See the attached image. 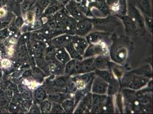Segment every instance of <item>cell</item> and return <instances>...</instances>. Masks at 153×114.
I'll return each mask as SVG.
<instances>
[{"label":"cell","instance_id":"obj_1","mask_svg":"<svg viewBox=\"0 0 153 114\" xmlns=\"http://www.w3.org/2000/svg\"><path fill=\"white\" fill-rule=\"evenodd\" d=\"M148 83V78L140 76L133 73L126 74L122 80L124 87L133 90H138L145 86Z\"/></svg>","mask_w":153,"mask_h":114},{"label":"cell","instance_id":"obj_2","mask_svg":"<svg viewBox=\"0 0 153 114\" xmlns=\"http://www.w3.org/2000/svg\"><path fill=\"white\" fill-rule=\"evenodd\" d=\"M94 77L95 73L90 72L74 76L71 78V79L76 83V89H85L89 92V90L91 89V83Z\"/></svg>","mask_w":153,"mask_h":114},{"label":"cell","instance_id":"obj_3","mask_svg":"<svg viewBox=\"0 0 153 114\" xmlns=\"http://www.w3.org/2000/svg\"><path fill=\"white\" fill-rule=\"evenodd\" d=\"M90 20L96 29L105 32H113L116 25L118 24V21L113 17L96 19Z\"/></svg>","mask_w":153,"mask_h":114},{"label":"cell","instance_id":"obj_4","mask_svg":"<svg viewBox=\"0 0 153 114\" xmlns=\"http://www.w3.org/2000/svg\"><path fill=\"white\" fill-rule=\"evenodd\" d=\"M108 83L101 77L95 76L91 83V91L92 94L105 95L108 91Z\"/></svg>","mask_w":153,"mask_h":114},{"label":"cell","instance_id":"obj_5","mask_svg":"<svg viewBox=\"0 0 153 114\" xmlns=\"http://www.w3.org/2000/svg\"><path fill=\"white\" fill-rule=\"evenodd\" d=\"M65 8L68 10V13L73 19L76 21H80L81 19H85V16L81 10L79 3L74 1L70 0V1L65 5Z\"/></svg>","mask_w":153,"mask_h":114},{"label":"cell","instance_id":"obj_6","mask_svg":"<svg viewBox=\"0 0 153 114\" xmlns=\"http://www.w3.org/2000/svg\"><path fill=\"white\" fill-rule=\"evenodd\" d=\"M93 24L90 19H84L77 22L75 34L76 36L83 37L87 35L93 28Z\"/></svg>","mask_w":153,"mask_h":114},{"label":"cell","instance_id":"obj_7","mask_svg":"<svg viewBox=\"0 0 153 114\" xmlns=\"http://www.w3.org/2000/svg\"><path fill=\"white\" fill-rule=\"evenodd\" d=\"M79 103L74 111V113L89 112L92 106V94L88 93L79 101Z\"/></svg>","mask_w":153,"mask_h":114},{"label":"cell","instance_id":"obj_8","mask_svg":"<svg viewBox=\"0 0 153 114\" xmlns=\"http://www.w3.org/2000/svg\"><path fill=\"white\" fill-rule=\"evenodd\" d=\"M71 43L77 52L81 56H83L85 51L88 46V42L82 37L78 36H73Z\"/></svg>","mask_w":153,"mask_h":114},{"label":"cell","instance_id":"obj_9","mask_svg":"<svg viewBox=\"0 0 153 114\" xmlns=\"http://www.w3.org/2000/svg\"><path fill=\"white\" fill-rule=\"evenodd\" d=\"M72 37L73 36L68 34L58 36L51 39V46L57 49L60 47H65L69 43L71 42Z\"/></svg>","mask_w":153,"mask_h":114},{"label":"cell","instance_id":"obj_10","mask_svg":"<svg viewBox=\"0 0 153 114\" xmlns=\"http://www.w3.org/2000/svg\"><path fill=\"white\" fill-rule=\"evenodd\" d=\"M93 65L95 70H108L110 67V62L106 56H100L94 58Z\"/></svg>","mask_w":153,"mask_h":114},{"label":"cell","instance_id":"obj_11","mask_svg":"<svg viewBox=\"0 0 153 114\" xmlns=\"http://www.w3.org/2000/svg\"><path fill=\"white\" fill-rule=\"evenodd\" d=\"M90 7H94L102 12L105 16L110 13L111 10L106 3V0H93L89 3Z\"/></svg>","mask_w":153,"mask_h":114},{"label":"cell","instance_id":"obj_12","mask_svg":"<svg viewBox=\"0 0 153 114\" xmlns=\"http://www.w3.org/2000/svg\"><path fill=\"white\" fill-rule=\"evenodd\" d=\"M56 59L61 64H65L70 60V57L65 47L57 48L54 52Z\"/></svg>","mask_w":153,"mask_h":114},{"label":"cell","instance_id":"obj_13","mask_svg":"<svg viewBox=\"0 0 153 114\" xmlns=\"http://www.w3.org/2000/svg\"><path fill=\"white\" fill-rule=\"evenodd\" d=\"M107 34L106 33L100 32L91 33L86 37V40L90 44H94L102 42L104 39H108Z\"/></svg>","mask_w":153,"mask_h":114},{"label":"cell","instance_id":"obj_14","mask_svg":"<svg viewBox=\"0 0 153 114\" xmlns=\"http://www.w3.org/2000/svg\"><path fill=\"white\" fill-rule=\"evenodd\" d=\"M70 80V76L65 74V76H57L54 79H53V81H51V83L59 88L65 89Z\"/></svg>","mask_w":153,"mask_h":114},{"label":"cell","instance_id":"obj_15","mask_svg":"<svg viewBox=\"0 0 153 114\" xmlns=\"http://www.w3.org/2000/svg\"><path fill=\"white\" fill-rule=\"evenodd\" d=\"M95 74L97 75V76L101 77L105 81L109 83H113L116 81L115 78L111 72L108 70H97L96 69Z\"/></svg>","mask_w":153,"mask_h":114},{"label":"cell","instance_id":"obj_16","mask_svg":"<svg viewBox=\"0 0 153 114\" xmlns=\"http://www.w3.org/2000/svg\"><path fill=\"white\" fill-rule=\"evenodd\" d=\"M67 98H69L68 94L63 92L49 93L48 95V100H49L51 102H57L61 103Z\"/></svg>","mask_w":153,"mask_h":114},{"label":"cell","instance_id":"obj_17","mask_svg":"<svg viewBox=\"0 0 153 114\" xmlns=\"http://www.w3.org/2000/svg\"><path fill=\"white\" fill-rule=\"evenodd\" d=\"M61 104L65 112V113H72L74 111L76 107L74 99L67 98L61 103Z\"/></svg>","mask_w":153,"mask_h":114},{"label":"cell","instance_id":"obj_18","mask_svg":"<svg viewBox=\"0 0 153 114\" xmlns=\"http://www.w3.org/2000/svg\"><path fill=\"white\" fill-rule=\"evenodd\" d=\"M64 6L54 1L45 10V14L47 16H51L58 12Z\"/></svg>","mask_w":153,"mask_h":114},{"label":"cell","instance_id":"obj_19","mask_svg":"<svg viewBox=\"0 0 153 114\" xmlns=\"http://www.w3.org/2000/svg\"><path fill=\"white\" fill-rule=\"evenodd\" d=\"M131 73L145 77H151L152 74V69L149 65H145L143 66H142L140 68L133 70V71H131Z\"/></svg>","mask_w":153,"mask_h":114},{"label":"cell","instance_id":"obj_20","mask_svg":"<svg viewBox=\"0 0 153 114\" xmlns=\"http://www.w3.org/2000/svg\"><path fill=\"white\" fill-rule=\"evenodd\" d=\"M65 49L68 51V54L70 56V58L71 59H75L78 60H82L83 58L81 56L76 50V49L74 47L73 45L72 44L71 42L69 43L65 47Z\"/></svg>","mask_w":153,"mask_h":114},{"label":"cell","instance_id":"obj_21","mask_svg":"<svg viewBox=\"0 0 153 114\" xmlns=\"http://www.w3.org/2000/svg\"><path fill=\"white\" fill-rule=\"evenodd\" d=\"M138 4L142 12L148 16L152 15L151 6L149 0H138Z\"/></svg>","mask_w":153,"mask_h":114},{"label":"cell","instance_id":"obj_22","mask_svg":"<svg viewBox=\"0 0 153 114\" xmlns=\"http://www.w3.org/2000/svg\"><path fill=\"white\" fill-rule=\"evenodd\" d=\"M122 21L123 22V24L125 26V29L126 32L128 33H131L134 32L135 30V26L134 25V22L130 18V17H128L127 16H122Z\"/></svg>","mask_w":153,"mask_h":114},{"label":"cell","instance_id":"obj_23","mask_svg":"<svg viewBox=\"0 0 153 114\" xmlns=\"http://www.w3.org/2000/svg\"><path fill=\"white\" fill-rule=\"evenodd\" d=\"M105 110L106 113H114V107L113 101V97L110 96L106 98L103 106V110Z\"/></svg>","mask_w":153,"mask_h":114},{"label":"cell","instance_id":"obj_24","mask_svg":"<svg viewBox=\"0 0 153 114\" xmlns=\"http://www.w3.org/2000/svg\"><path fill=\"white\" fill-rule=\"evenodd\" d=\"M51 113L53 114H65V112L61 103L57 102H51Z\"/></svg>","mask_w":153,"mask_h":114},{"label":"cell","instance_id":"obj_25","mask_svg":"<svg viewBox=\"0 0 153 114\" xmlns=\"http://www.w3.org/2000/svg\"><path fill=\"white\" fill-rule=\"evenodd\" d=\"M118 11L122 16H126L127 13V0H118Z\"/></svg>","mask_w":153,"mask_h":114},{"label":"cell","instance_id":"obj_26","mask_svg":"<svg viewBox=\"0 0 153 114\" xmlns=\"http://www.w3.org/2000/svg\"><path fill=\"white\" fill-rule=\"evenodd\" d=\"M104 103L105 101L96 103L95 104L92 105L90 112L91 113H101L103 110Z\"/></svg>","mask_w":153,"mask_h":114},{"label":"cell","instance_id":"obj_27","mask_svg":"<svg viewBox=\"0 0 153 114\" xmlns=\"http://www.w3.org/2000/svg\"><path fill=\"white\" fill-rule=\"evenodd\" d=\"M106 98L107 96L105 95L92 94V105L105 101Z\"/></svg>","mask_w":153,"mask_h":114},{"label":"cell","instance_id":"obj_28","mask_svg":"<svg viewBox=\"0 0 153 114\" xmlns=\"http://www.w3.org/2000/svg\"><path fill=\"white\" fill-rule=\"evenodd\" d=\"M51 102L49 100H45L41 105V108L43 113H49L51 112Z\"/></svg>","mask_w":153,"mask_h":114},{"label":"cell","instance_id":"obj_29","mask_svg":"<svg viewBox=\"0 0 153 114\" xmlns=\"http://www.w3.org/2000/svg\"><path fill=\"white\" fill-rule=\"evenodd\" d=\"M36 98L39 101H42L45 99L46 97V93L45 91L42 88H39L37 89L36 93Z\"/></svg>","mask_w":153,"mask_h":114},{"label":"cell","instance_id":"obj_30","mask_svg":"<svg viewBox=\"0 0 153 114\" xmlns=\"http://www.w3.org/2000/svg\"><path fill=\"white\" fill-rule=\"evenodd\" d=\"M55 0H39V8L42 9H46Z\"/></svg>","mask_w":153,"mask_h":114},{"label":"cell","instance_id":"obj_31","mask_svg":"<svg viewBox=\"0 0 153 114\" xmlns=\"http://www.w3.org/2000/svg\"><path fill=\"white\" fill-rule=\"evenodd\" d=\"M106 1L110 7V10L111 9H113L114 7H117L118 10V0H106Z\"/></svg>","mask_w":153,"mask_h":114},{"label":"cell","instance_id":"obj_32","mask_svg":"<svg viewBox=\"0 0 153 114\" xmlns=\"http://www.w3.org/2000/svg\"><path fill=\"white\" fill-rule=\"evenodd\" d=\"M34 16H35V13L33 11H28L27 12L26 14V19L29 23H32L33 22L34 19Z\"/></svg>","mask_w":153,"mask_h":114},{"label":"cell","instance_id":"obj_33","mask_svg":"<svg viewBox=\"0 0 153 114\" xmlns=\"http://www.w3.org/2000/svg\"><path fill=\"white\" fill-rule=\"evenodd\" d=\"M121 98V94H118L117 96L116 102H117V105L118 106V108H119L121 113H122V111H123V103H122Z\"/></svg>","mask_w":153,"mask_h":114},{"label":"cell","instance_id":"obj_34","mask_svg":"<svg viewBox=\"0 0 153 114\" xmlns=\"http://www.w3.org/2000/svg\"><path fill=\"white\" fill-rule=\"evenodd\" d=\"M1 64L4 67H8L11 65V62L9 59H4L1 61Z\"/></svg>","mask_w":153,"mask_h":114},{"label":"cell","instance_id":"obj_35","mask_svg":"<svg viewBox=\"0 0 153 114\" xmlns=\"http://www.w3.org/2000/svg\"><path fill=\"white\" fill-rule=\"evenodd\" d=\"M56 1H57L59 4H60L61 5H62V6L65 7L70 0H55Z\"/></svg>","mask_w":153,"mask_h":114},{"label":"cell","instance_id":"obj_36","mask_svg":"<svg viewBox=\"0 0 153 114\" xmlns=\"http://www.w3.org/2000/svg\"><path fill=\"white\" fill-rule=\"evenodd\" d=\"M5 15V11L3 9H0V17H2Z\"/></svg>","mask_w":153,"mask_h":114},{"label":"cell","instance_id":"obj_37","mask_svg":"<svg viewBox=\"0 0 153 114\" xmlns=\"http://www.w3.org/2000/svg\"><path fill=\"white\" fill-rule=\"evenodd\" d=\"M13 52H14V50H13V49H12V48H10V49H9V50H8V54H9V55H12L13 54Z\"/></svg>","mask_w":153,"mask_h":114},{"label":"cell","instance_id":"obj_38","mask_svg":"<svg viewBox=\"0 0 153 114\" xmlns=\"http://www.w3.org/2000/svg\"><path fill=\"white\" fill-rule=\"evenodd\" d=\"M72 1H74L78 2V3H80L82 0H72Z\"/></svg>","mask_w":153,"mask_h":114},{"label":"cell","instance_id":"obj_39","mask_svg":"<svg viewBox=\"0 0 153 114\" xmlns=\"http://www.w3.org/2000/svg\"><path fill=\"white\" fill-rule=\"evenodd\" d=\"M86 1H88V2H92V1H93V0H86Z\"/></svg>","mask_w":153,"mask_h":114}]
</instances>
